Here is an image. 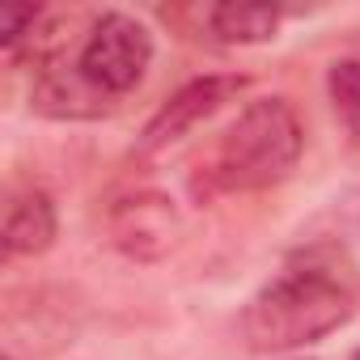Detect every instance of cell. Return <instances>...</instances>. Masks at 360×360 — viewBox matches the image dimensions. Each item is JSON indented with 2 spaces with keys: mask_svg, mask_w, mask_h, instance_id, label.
I'll list each match as a JSON object with an SVG mask.
<instances>
[{
  "mask_svg": "<svg viewBox=\"0 0 360 360\" xmlns=\"http://www.w3.org/2000/svg\"><path fill=\"white\" fill-rule=\"evenodd\" d=\"M43 18L47 13L39 5H9V9H0V47H5L9 60H18L26 51V43L34 39V30H39Z\"/></svg>",
  "mask_w": 360,
  "mask_h": 360,
  "instance_id": "30bf717a",
  "label": "cell"
},
{
  "mask_svg": "<svg viewBox=\"0 0 360 360\" xmlns=\"http://www.w3.org/2000/svg\"><path fill=\"white\" fill-rule=\"evenodd\" d=\"M326 89H330V102H335L339 123L360 144V60H339L330 68V77H326Z\"/></svg>",
  "mask_w": 360,
  "mask_h": 360,
  "instance_id": "9c48e42d",
  "label": "cell"
},
{
  "mask_svg": "<svg viewBox=\"0 0 360 360\" xmlns=\"http://www.w3.org/2000/svg\"><path fill=\"white\" fill-rule=\"evenodd\" d=\"M34 110L39 115H51V119H98L110 110V98L98 94L77 64L60 68V64H47L39 68V81H34V94H30Z\"/></svg>",
  "mask_w": 360,
  "mask_h": 360,
  "instance_id": "52a82bcc",
  "label": "cell"
},
{
  "mask_svg": "<svg viewBox=\"0 0 360 360\" xmlns=\"http://www.w3.org/2000/svg\"><path fill=\"white\" fill-rule=\"evenodd\" d=\"M148 64H153V34H148V26L136 22L131 13H119V9L102 13L89 26V34L81 43V56H77L81 77L98 94H106L110 102L131 94L144 81Z\"/></svg>",
  "mask_w": 360,
  "mask_h": 360,
  "instance_id": "3957f363",
  "label": "cell"
},
{
  "mask_svg": "<svg viewBox=\"0 0 360 360\" xmlns=\"http://www.w3.org/2000/svg\"><path fill=\"white\" fill-rule=\"evenodd\" d=\"M106 225H110V242H115L123 255L144 259V263L161 259V255L178 242V212H174V204H169L165 195H157V191H136V195L119 200V204L110 208Z\"/></svg>",
  "mask_w": 360,
  "mask_h": 360,
  "instance_id": "5b68a950",
  "label": "cell"
},
{
  "mask_svg": "<svg viewBox=\"0 0 360 360\" xmlns=\"http://www.w3.org/2000/svg\"><path fill=\"white\" fill-rule=\"evenodd\" d=\"M301 144H305V131L297 123V110L284 98H259L229 123L212 161L204 165L195 191L204 195L263 191L292 174Z\"/></svg>",
  "mask_w": 360,
  "mask_h": 360,
  "instance_id": "7a4b0ae2",
  "label": "cell"
},
{
  "mask_svg": "<svg viewBox=\"0 0 360 360\" xmlns=\"http://www.w3.org/2000/svg\"><path fill=\"white\" fill-rule=\"evenodd\" d=\"M246 89V77H233V72H208V77H195L191 85L178 89L153 119L148 127L140 131V153H157V148H169L174 140L191 136L200 123H208L225 102H233L238 94Z\"/></svg>",
  "mask_w": 360,
  "mask_h": 360,
  "instance_id": "277c9868",
  "label": "cell"
},
{
  "mask_svg": "<svg viewBox=\"0 0 360 360\" xmlns=\"http://www.w3.org/2000/svg\"><path fill=\"white\" fill-rule=\"evenodd\" d=\"M352 360H360V347H356V356H352Z\"/></svg>",
  "mask_w": 360,
  "mask_h": 360,
  "instance_id": "8fae6325",
  "label": "cell"
},
{
  "mask_svg": "<svg viewBox=\"0 0 360 360\" xmlns=\"http://www.w3.org/2000/svg\"><path fill=\"white\" fill-rule=\"evenodd\" d=\"M56 242V204L43 187H22L5 204V229L0 246L5 259H34Z\"/></svg>",
  "mask_w": 360,
  "mask_h": 360,
  "instance_id": "8992f818",
  "label": "cell"
},
{
  "mask_svg": "<svg viewBox=\"0 0 360 360\" xmlns=\"http://www.w3.org/2000/svg\"><path fill=\"white\" fill-rule=\"evenodd\" d=\"M208 26L221 43H267L280 26V9L271 5H217Z\"/></svg>",
  "mask_w": 360,
  "mask_h": 360,
  "instance_id": "ba28073f",
  "label": "cell"
},
{
  "mask_svg": "<svg viewBox=\"0 0 360 360\" xmlns=\"http://www.w3.org/2000/svg\"><path fill=\"white\" fill-rule=\"evenodd\" d=\"M360 297V271L343 246L314 242L284 259V267L246 301L242 339L250 352H288L339 330Z\"/></svg>",
  "mask_w": 360,
  "mask_h": 360,
  "instance_id": "6da1fadb",
  "label": "cell"
}]
</instances>
